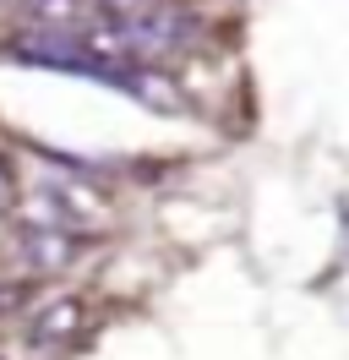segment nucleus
<instances>
[{
    "mask_svg": "<svg viewBox=\"0 0 349 360\" xmlns=\"http://www.w3.org/2000/svg\"><path fill=\"white\" fill-rule=\"evenodd\" d=\"M82 300H55L49 311L33 316V328H27V338L33 344H61V338H77L82 333Z\"/></svg>",
    "mask_w": 349,
    "mask_h": 360,
    "instance_id": "f257e3e1",
    "label": "nucleus"
},
{
    "mask_svg": "<svg viewBox=\"0 0 349 360\" xmlns=\"http://www.w3.org/2000/svg\"><path fill=\"white\" fill-rule=\"evenodd\" d=\"M11 207H17V175H11V164L0 158V224L11 219Z\"/></svg>",
    "mask_w": 349,
    "mask_h": 360,
    "instance_id": "f03ea898",
    "label": "nucleus"
}]
</instances>
